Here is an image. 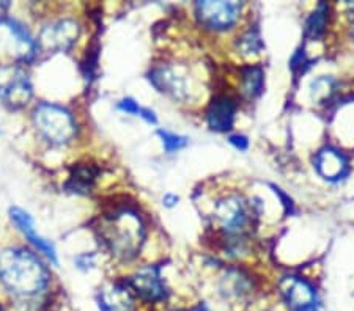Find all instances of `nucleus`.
<instances>
[{
	"label": "nucleus",
	"instance_id": "23",
	"mask_svg": "<svg viewBox=\"0 0 354 311\" xmlns=\"http://www.w3.org/2000/svg\"><path fill=\"white\" fill-rule=\"evenodd\" d=\"M118 110L122 112H127L129 115H139L140 117V112H142V107L136 103L133 98H124L118 103Z\"/></svg>",
	"mask_w": 354,
	"mask_h": 311
},
{
	"label": "nucleus",
	"instance_id": "18",
	"mask_svg": "<svg viewBox=\"0 0 354 311\" xmlns=\"http://www.w3.org/2000/svg\"><path fill=\"white\" fill-rule=\"evenodd\" d=\"M222 292L225 294L227 297H235L241 299L245 294L250 291V281L248 277L239 270H230L224 279H222Z\"/></svg>",
	"mask_w": 354,
	"mask_h": 311
},
{
	"label": "nucleus",
	"instance_id": "22",
	"mask_svg": "<svg viewBox=\"0 0 354 311\" xmlns=\"http://www.w3.org/2000/svg\"><path fill=\"white\" fill-rule=\"evenodd\" d=\"M310 63L312 61L307 60L306 54L302 52V50H298V52L293 55V59H291V61H290V68L295 74H298V72H304L306 68H309Z\"/></svg>",
	"mask_w": 354,
	"mask_h": 311
},
{
	"label": "nucleus",
	"instance_id": "13",
	"mask_svg": "<svg viewBox=\"0 0 354 311\" xmlns=\"http://www.w3.org/2000/svg\"><path fill=\"white\" fill-rule=\"evenodd\" d=\"M236 103L230 96L219 94L211 101L207 109V123L211 131L227 132L230 131L235 121Z\"/></svg>",
	"mask_w": 354,
	"mask_h": 311
},
{
	"label": "nucleus",
	"instance_id": "28",
	"mask_svg": "<svg viewBox=\"0 0 354 311\" xmlns=\"http://www.w3.org/2000/svg\"><path fill=\"white\" fill-rule=\"evenodd\" d=\"M0 311H7V310H5V308L2 307V305H0Z\"/></svg>",
	"mask_w": 354,
	"mask_h": 311
},
{
	"label": "nucleus",
	"instance_id": "3",
	"mask_svg": "<svg viewBox=\"0 0 354 311\" xmlns=\"http://www.w3.org/2000/svg\"><path fill=\"white\" fill-rule=\"evenodd\" d=\"M33 123L38 132L53 145H65L77 134V124L73 113L65 107L43 103L33 110Z\"/></svg>",
	"mask_w": 354,
	"mask_h": 311
},
{
	"label": "nucleus",
	"instance_id": "21",
	"mask_svg": "<svg viewBox=\"0 0 354 311\" xmlns=\"http://www.w3.org/2000/svg\"><path fill=\"white\" fill-rule=\"evenodd\" d=\"M158 135L161 137L164 150L167 151L169 154H172V152L185 148V146L187 145V137H183V135H176V134H172L169 131H162V129H159Z\"/></svg>",
	"mask_w": 354,
	"mask_h": 311
},
{
	"label": "nucleus",
	"instance_id": "17",
	"mask_svg": "<svg viewBox=\"0 0 354 311\" xmlns=\"http://www.w3.org/2000/svg\"><path fill=\"white\" fill-rule=\"evenodd\" d=\"M241 77H243V92L245 96L250 99L260 96L263 92L265 85V72L263 68L259 65H249L244 66L241 70Z\"/></svg>",
	"mask_w": 354,
	"mask_h": 311
},
{
	"label": "nucleus",
	"instance_id": "20",
	"mask_svg": "<svg viewBox=\"0 0 354 311\" xmlns=\"http://www.w3.org/2000/svg\"><path fill=\"white\" fill-rule=\"evenodd\" d=\"M236 49L238 52L244 57L257 55L260 54V50L263 49V43H261L260 32L257 28L250 27L248 32L238 38L236 41Z\"/></svg>",
	"mask_w": 354,
	"mask_h": 311
},
{
	"label": "nucleus",
	"instance_id": "25",
	"mask_svg": "<svg viewBox=\"0 0 354 311\" xmlns=\"http://www.w3.org/2000/svg\"><path fill=\"white\" fill-rule=\"evenodd\" d=\"M140 117L144 118V120L147 121V123H150V124H156V115H155V112L153 110H150V109H144V107H142V112H140Z\"/></svg>",
	"mask_w": 354,
	"mask_h": 311
},
{
	"label": "nucleus",
	"instance_id": "26",
	"mask_svg": "<svg viewBox=\"0 0 354 311\" xmlns=\"http://www.w3.org/2000/svg\"><path fill=\"white\" fill-rule=\"evenodd\" d=\"M178 200H180V198L176 197V195L167 194V195L164 197V200H162V201H164V205L167 206V208H172V206H175V205H176V203H178Z\"/></svg>",
	"mask_w": 354,
	"mask_h": 311
},
{
	"label": "nucleus",
	"instance_id": "24",
	"mask_svg": "<svg viewBox=\"0 0 354 311\" xmlns=\"http://www.w3.org/2000/svg\"><path fill=\"white\" fill-rule=\"evenodd\" d=\"M228 140H230V143L235 146V148L241 150V151H245V150H248V146H249V140H248V137H244V135H239V134L230 135Z\"/></svg>",
	"mask_w": 354,
	"mask_h": 311
},
{
	"label": "nucleus",
	"instance_id": "8",
	"mask_svg": "<svg viewBox=\"0 0 354 311\" xmlns=\"http://www.w3.org/2000/svg\"><path fill=\"white\" fill-rule=\"evenodd\" d=\"M136 297L147 303H161L167 299L169 292L161 279L159 265H145L127 281Z\"/></svg>",
	"mask_w": 354,
	"mask_h": 311
},
{
	"label": "nucleus",
	"instance_id": "4",
	"mask_svg": "<svg viewBox=\"0 0 354 311\" xmlns=\"http://www.w3.org/2000/svg\"><path fill=\"white\" fill-rule=\"evenodd\" d=\"M243 3L239 2H205L196 3L197 21L213 32H225L236 24Z\"/></svg>",
	"mask_w": 354,
	"mask_h": 311
},
{
	"label": "nucleus",
	"instance_id": "5",
	"mask_svg": "<svg viewBox=\"0 0 354 311\" xmlns=\"http://www.w3.org/2000/svg\"><path fill=\"white\" fill-rule=\"evenodd\" d=\"M248 205L241 197L230 195L216 203L213 220L219 230L228 236H239L245 231L249 225Z\"/></svg>",
	"mask_w": 354,
	"mask_h": 311
},
{
	"label": "nucleus",
	"instance_id": "27",
	"mask_svg": "<svg viewBox=\"0 0 354 311\" xmlns=\"http://www.w3.org/2000/svg\"><path fill=\"white\" fill-rule=\"evenodd\" d=\"M191 311H211V310L207 307V305L200 303V305H197V307H194Z\"/></svg>",
	"mask_w": 354,
	"mask_h": 311
},
{
	"label": "nucleus",
	"instance_id": "2",
	"mask_svg": "<svg viewBox=\"0 0 354 311\" xmlns=\"http://www.w3.org/2000/svg\"><path fill=\"white\" fill-rule=\"evenodd\" d=\"M98 233L113 257L129 261L144 245L145 225L136 211L123 208L104 216Z\"/></svg>",
	"mask_w": 354,
	"mask_h": 311
},
{
	"label": "nucleus",
	"instance_id": "1",
	"mask_svg": "<svg viewBox=\"0 0 354 311\" xmlns=\"http://www.w3.org/2000/svg\"><path fill=\"white\" fill-rule=\"evenodd\" d=\"M0 283L16 307L22 311L38 308V301L49 288V272L32 252L21 247L0 252Z\"/></svg>",
	"mask_w": 354,
	"mask_h": 311
},
{
	"label": "nucleus",
	"instance_id": "11",
	"mask_svg": "<svg viewBox=\"0 0 354 311\" xmlns=\"http://www.w3.org/2000/svg\"><path fill=\"white\" fill-rule=\"evenodd\" d=\"M150 82L159 93L170 96L175 101H185L187 98V82L183 74L172 66H158L151 70Z\"/></svg>",
	"mask_w": 354,
	"mask_h": 311
},
{
	"label": "nucleus",
	"instance_id": "6",
	"mask_svg": "<svg viewBox=\"0 0 354 311\" xmlns=\"http://www.w3.org/2000/svg\"><path fill=\"white\" fill-rule=\"evenodd\" d=\"M81 35V27L73 19H60L53 24L46 26L39 33L37 41V54H55L65 52Z\"/></svg>",
	"mask_w": 354,
	"mask_h": 311
},
{
	"label": "nucleus",
	"instance_id": "12",
	"mask_svg": "<svg viewBox=\"0 0 354 311\" xmlns=\"http://www.w3.org/2000/svg\"><path fill=\"white\" fill-rule=\"evenodd\" d=\"M136 296L128 283H109L98 292V307L101 311H134Z\"/></svg>",
	"mask_w": 354,
	"mask_h": 311
},
{
	"label": "nucleus",
	"instance_id": "15",
	"mask_svg": "<svg viewBox=\"0 0 354 311\" xmlns=\"http://www.w3.org/2000/svg\"><path fill=\"white\" fill-rule=\"evenodd\" d=\"M96 177H98V168L93 165H77L68 179L66 189L74 194H87L93 188Z\"/></svg>",
	"mask_w": 354,
	"mask_h": 311
},
{
	"label": "nucleus",
	"instance_id": "9",
	"mask_svg": "<svg viewBox=\"0 0 354 311\" xmlns=\"http://www.w3.org/2000/svg\"><path fill=\"white\" fill-rule=\"evenodd\" d=\"M0 98L11 109H21L32 98V85L21 70H3L0 72Z\"/></svg>",
	"mask_w": 354,
	"mask_h": 311
},
{
	"label": "nucleus",
	"instance_id": "29",
	"mask_svg": "<svg viewBox=\"0 0 354 311\" xmlns=\"http://www.w3.org/2000/svg\"><path fill=\"white\" fill-rule=\"evenodd\" d=\"M353 37H354V22H353Z\"/></svg>",
	"mask_w": 354,
	"mask_h": 311
},
{
	"label": "nucleus",
	"instance_id": "19",
	"mask_svg": "<svg viewBox=\"0 0 354 311\" xmlns=\"http://www.w3.org/2000/svg\"><path fill=\"white\" fill-rule=\"evenodd\" d=\"M335 79L328 77V76H322L315 79L310 83V98L313 103L317 104H324L330 101L333 94L335 93Z\"/></svg>",
	"mask_w": 354,
	"mask_h": 311
},
{
	"label": "nucleus",
	"instance_id": "10",
	"mask_svg": "<svg viewBox=\"0 0 354 311\" xmlns=\"http://www.w3.org/2000/svg\"><path fill=\"white\" fill-rule=\"evenodd\" d=\"M313 167H315L319 177L329 181V183H340L351 172L348 157L333 146H326V148L317 152Z\"/></svg>",
	"mask_w": 354,
	"mask_h": 311
},
{
	"label": "nucleus",
	"instance_id": "14",
	"mask_svg": "<svg viewBox=\"0 0 354 311\" xmlns=\"http://www.w3.org/2000/svg\"><path fill=\"white\" fill-rule=\"evenodd\" d=\"M10 217L15 222V225L21 230V233L24 234L27 239L44 254V257H48L54 264L59 263L57 261V252L54 244H50V241H46L44 237L37 234L35 228H33V219L28 216L26 211H22L19 208H11Z\"/></svg>",
	"mask_w": 354,
	"mask_h": 311
},
{
	"label": "nucleus",
	"instance_id": "7",
	"mask_svg": "<svg viewBox=\"0 0 354 311\" xmlns=\"http://www.w3.org/2000/svg\"><path fill=\"white\" fill-rule=\"evenodd\" d=\"M279 288L291 311H317L319 308L318 292L309 280L293 275L285 277Z\"/></svg>",
	"mask_w": 354,
	"mask_h": 311
},
{
	"label": "nucleus",
	"instance_id": "16",
	"mask_svg": "<svg viewBox=\"0 0 354 311\" xmlns=\"http://www.w3.org/2000/svg\"><path fill=\"white\" fill-rule=\"evenodd\" d=\"M328 18H329V5L324 2H319L306 22L304 37L307 39H312V41L323 38L324 33H326Z\"/></svg>",
	"mask_w": 354,
	"mask_h": 311
}]
</instances>
